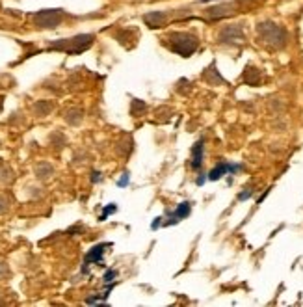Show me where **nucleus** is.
Wrapping results in <instances>:
<instances>
[{"mask_svg": "<svg viewBox=\"0 0 303 307\" xmlns=\"http://www.w3.org/2000/svg\"><path fill=\"white\" fill-rule=\"evenodd\" d=\"M126 181H128V173H125V177H123V179L119 181V184H121V186H125V184H126Z\"/></svg>", "mask_w": 303, "mask_h": 307, "instance_id": "obj_20", "label": "nucleus"}, {"mask_svg": "<svg viewBox=\"0 0 303 307\" xmlns=\"http://www.w3.org/2000/svg\"><path fill=\"white\" fill-rule=\"evenodd\" d=\"M65 119L71 123V125H78L80 121H82V110H78V108H74V110H69L67 114H65Z\"/></svg>", "mask_w": 303, "mask_h": 307, "instance_id": "obj_14", "label": "nucleus"}, {"mask_svg": "<svg viewBox=\"0 0 303 307\" xmlns=\"http://www.w3.org/2000/svg\"><path fill=\"white\" fill-rule=\"evenodd\" d=\"M164 45L169 51H173L175 54H180L184 58H188L197 51L199 39L194 34L188 32H173L169 34L167 37H164Z\"/></svg>", "mask_w": 303, "mask_h": 307, "instance_id": "obj_2", "label": "nucleus"}, {"mask_svg": "<svg viewBox=\"0 0 303 307\" xmlns=\"http://www.w3.org/2000/svg\"><path fill=\"white\" fill-rule=\"evenodd\" d=\"M63 21L62 10H41L34 15V24L37 28H56Z\"/></svg>", "mask_w": 303, "mask_h": 307, "instance_id": "obj_4", "label": "nucleus"}, {"mask_svg": "<svg viewBox=\"0 0 303 307\" xmlns=\"http://www.w3.org/2000/svg\"><path fill=\"white\" fill-rule=\"evenodd\" d=\"M238 2H227V4H220V6H214L207 10V15L210 19H223V17H229L232 13L238 11Z\"/></svg>", "mask_w": 303, "mask_h": 307, "instance_id": "obj_6", "label": "nucleus"}, {"mask_svg": "<svg viewBox=\"0 0 303 307\" xmlns=\"http://www.w3.org/2000/svg\"><path fill=\"white\" fill-rule=\"evenodd\" d=\"M8 274V266L4 265V263H0V275Z\"/></svg>", "mask_w": 303, "mask_h": 307, "instance_id": "obj_19", "label": "nucleus"}, {"mask_svg": "<svg viewBox=\"0 0 303 307\" xmlns=\"http://www.w3.org/2000/svg\"><path fill=\"white\" fill-rule=\"evenodd\" d=\"M95 36L91 34H80V36H74L71 39H58L49 45L51 51H62L67 54H80L84 51H88L91 45H93Z\"/></svg>", "mask_w": 303, "mask_h": 307, "instance_id": "obj_3", "label": "nucleus"}, {"mask_svg": "<svg viewBox=\"0 0 303 307\" xmlns=\"http://www.w3.org/2000/svg\"><path fill=\"white\" fill-rule=\"evenodd\" d=\"M244 28L242 24H229V26H223L218 34V41L220 43H242L244 41Z\"/></svg>", "mask_w": 303, "mask_h": 307, "instance_id": "obj_5", "label": "nucleus"}, {"mask_svg": "<svg viewBox=\"0 0 303 307\" xmlns=\"http://www.w3.org/2000/svg\"><path fill=\"white\" fill-rule=\"evenodd\" d=\"M8 209H10V199L6 196H0V214H4Z\"/></svg>", "mask_w": 303, "mask_h": 307, "instance_id": "obj_16", "label": "nucleus"}, {"mask_svg": "<svg viewBox=\"0 0 303 307\" xmlns=\"http://www.w3.org/2000/svg\"><path fill=\"white\" fill-rule=\"evenodd\" d=\"M36 173H37L39 179H47V177L53 173V166H51V164H39V166L36 168Z\"/></svg>", "mask_w": 303, "mask_h": 307, "instance_id": "obj_15", "label": "nucleus"}, {"mask_svg": "<svg viewBox=\"0 0 303 307\" xmlns=\"http://www.w3.org/2000/svg\"><path fill=\"white\" fill-rule=\"evenodd\" d=\"M234 170H238V168H236V166H231V164H220L218 168H214V170L210 171V179L212 181L220 179V177H223L225 171H234Z\"/></svg>", "mask_w": 303, "mask_h": 307, "instance_id": "obj_12", "label": "nucleus"}, {"mask_svg": "<svg viewBox=\"0 0 303 307\" xmlns=\"http://www.w3.org/2000/svg\"><path fill=\"white\" fill-rule=\"evenodd\" d=\"M114 277H115V270H108L105 275V281H112Z\"/></svg>", "mask_w": 303, "mask_h": 307, "instance_id": "obj_18", "label": "nucleus"}, {"mask_svg": "<svg viewBox=\"0 0 303 307\" xmlns=\"http://www.w3.org/2000/svg\"><path fill=\"white\" fill-rule=\"evenodd\" d=\"M201 160H203V142H197L196 147L192 149V168L194 170L201 168Z\"/></svg>", "mask_w": 303, "mask_h": 307, "instance_id": "obj_9", "label": "nucleus"}, {"mask_svg": "<svg viewBox=\"0 0 303 307\" xmlns=\"http://www.w3.org/2000/svg\"><path fill=\"white\" fill-rule=\"evenodd\" d=\"M257 36L259 41L272 49V51H283L288 43V34L281 24H275L272 21H262L257 24Z\"/></svg>", "mask_w": 303, "mask_h": 307, "instance_id": "obj_1", "label": "nucleus"}, {"mask_svg": "<svg viewBox=\"0 0 303 307\" xmlns=\"http://www.w3.org/2000/svg\"><path fill=\"white\" fill-rule=\"evenodd\" d=\"M140 110H145V103H140V101H134L132 103V116H138Z\"/></svg>", "mask_w": 303, "mask_h": 307, "instance_id": "obj_17", "label": "nucleus"}, {"mask_svg": "<svg viewBox=\"0 0 303 307\" xmlns=\"http://www.w3.org/2000/svg\"><path fill=\"white\" fill-rule=\"evenodd\" d=\"M108 244H101V246H95L93 250L89 252V253L86 255V261H84V265L88 266L89 263H101V259H103V252H105V248Z\"/></svg>", "mask_w": 303, "mask_h": 307, "instance_id": "obj_8", "label": "nucleus"}, {"mask_svg": "<svg viewBox=\"0 0 303 307\" xmlns=\"http://www.w3.org/2000/svg\"><path fill=\"white\" fill-rule=\"evenodd\" d=\"M244 80H246L250 86H257L259 82H261V73H259V69H255V67H246Z\"/></svg>", "mask_w": 303, "mask_h": 307, "instance_id": "obj_10", "label": "nucleus"}, {"mask_svg": "<svg viewBox=\"0 0 303 307\" xmlns=\"http://www.w3.org/2000/svg\"><path fill=\"white\" fill-rule=\"evenodd\" d=\"M190 209H192L190 203H180L178 209L175 211V214H171V220H169L167 223H177L180 218H186V216L190 214Z\"/></svg>", "mask_w": 303, "mask_h": 307, "instance_id": "obj_11", "label": "nucleus"}, {"mask_svg": "<svg viewBox=\"0 0 303 307\" xmlns=\"http://www.w3.org/2000/svg\"><path fill=\"white\" fill-rule=\"evenodd\" d=\"M143 21L149 28H160V26H164L167 21V15L164 11H149L143 15Z\"/></svg>", "mask_w": 303, "mask_h": 307, "instance_id": "obj_7", "label": "nucleus"}, {"mask_svg": "<svg viewBox=\"0 0 303 307\" xmlns=\"http://www.w3.org/2000/svg\"><path fill=\"white\" fill-rule=\"evenodd\" d=\"M34 110H36V114L37 116H41V117H45L51 110H53V103H47V101H39L37 105L34 106Z\"/></svg>", "mask_w": 303, "mask_h": 307, "instance_id": "obj_13", "label": "nucleus"}, {"mask_svg": "<svg viewBox=\"0 0 303 307\" xmlns=\"http://www.w3.org/2000/svg\"><path fill=\"white\" fill-rule=\"evenodd\" d=\"M0 110H2V97H0Z\"/></svg>", "mask_w": 303, "mask_h": 307, "instance_id": "obj_21", "label": "nucleus"}]
</instances>
